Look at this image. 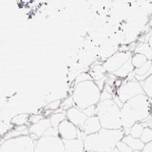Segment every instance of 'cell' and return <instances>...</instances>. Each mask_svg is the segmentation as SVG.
<instances>
[{"mask_svg":"<svg viewBox=\"0 0 152 152\" xmlns=\"http://www.w3.org/2000/svg\"><path fill=\"white\" fill-rule=\"evenodd\" d=\"M151 105L145 94H138L123 103L121 107L122 129H129L137 122H142L151 114Z\"/></svg>","mask_w":152,"mask_h":152,"instance_id":"obj_1","label":"cell"},{"mask_svg":"<svg viewBox=\"0 0 152 152\" xmlns=\"http://www.w3.org/2000/svg\"><path fill=\"white\" fill-rule=\"evenodd\" d=\"M124 136L123 129H110L102 128L95 134L85 136V151L112 152Z\"/></svg>","mask_w":152,"mask_h":152,"instance_id":"obj_2","label":"cell"},{"mask_svg":"<svg viewBox=\"0 0 152 152\" xmlns=\"http://www.w3.org/2000/svg\"><path fill=\"white\" fill-rule=\"evenodd\" d=\"M72 97L75 107L83 110L99 102L101 90L94 80H88L75 85Z\"/></svg>","mask_w":152,"mask_h":152,"instance_id":"obj_3","label":"cell"},{"mask_svg":"<svg viewBox=\"0 0 152 152\" xmlns=\"http://www.w3.org/2000/svg\"><path fill=\"white\" fill-rule=\"evenodd\" d=\"M96 115L102 128L110 129H122L121 107L112 99L101 100L97 103Z\"/></svg>","mask_w":152,"mask_h":152,"instance_id":"obj_4","label":"cell"},{"mask_svg":"<svg viewBox=\"0 0 152 152\" xmlns=\"http://www.w3.org/2000/svg\"><path fill=\"white\" fill-rule=\"evenodd\" d=\"M35 141L29 135L4 140L0 144V152H34Z\"/></svg>","mask_w":152,"mask_h":152,"instance_id":"obj_5","label":"cell"},{"mask_svg":"<svg viewBox=\"0 0 152 152\" xmlns=\"http://www.w3.org/2000/svg\"><path fill=\"white\" fill-rule=\"evenodd\" d=\"M34 152H65L59 136H42L35 142Z\"/></svg>","mask_w":152,"mask_h":152,"instance_id":"obj_6","label":"cell"},{"mask_svg":"<svg viewBox=\"0 0 152 152\" xmlns=\"http://www.w3.org/2000/svg\"><path fill=\"white\" fill-rule=\"evenodd\" d=\"M142 94H144L142 86L140 81H137L136 79L128 80L126 82L122 83L116 90V96L122 103Z\"/></svg>","mask_w":152,"mask_h":152,"instance_id":"obj_7","label":"cell"},{"mask_svg":"<svg viewBox=\"0 0 152 152\" xmlns=\"http://www.w3.org/2000/svg\"><path fill=\"white\" fill-rule=\"evenodd\" d=\"M132 56H133V52H131L130 50L118 51L106 59L105 62L103 63L102 67L104 68L107 72L114 73L124 63L130 59Z\"/></svg>","mask_w":152,"mask_h":152,"instance_id":"obj_8","label":"cell"},{"mask_svg":"<svg viewBox=\"0 0 152 152\" xmlns=\"http://www.w3.org/2000/svg\"><path fill=\"white\" fill-rule=\"evenodd\" d=\"M79 129L70 121L65 119L60 122L58 126V134L62 140H70L77 138L79 133Z\"/></svg>","mask_w":152,"mask_h":152,"instance_id":"obj_9","label":"cell"},{"mask_svg":"<svg viewBox=\"0 0 152 152\" xmlns=\"http://www.w3.org/2000/svg\"><path fill=\"white\" fill-rule=\"evenodd\" d=\"M51 126L49 118H42L35 124H32L28 127V135L34 141H37L42 137L48 128Z\"/></svg>","mask_w":152,"mask_h":152,"instance_id":"obj_10","label":"cell"},{"mask_svg":"<svg viewBox=\"0 0 152 152\" xmlns=\"http://www.w3.org/2000/svg\"><path fill=\"white\" fill-rule=\"evenodd\" d=\"M66 118L74 124L76 127L81 130V129L84 125L85 122L86 121L87 116L82 112V110L79 109L77 107H72L71 108L68 109L65 112Z\"/></svg>","mask_w":152,"mask_h":152,"instance_id":"obj_11","label":"cell"},{"mask_svg":"<svg viewBox=\"0 0 152 152\" xmlns=\"http://www.w3.org/2000/svg\"><path fill=\"white\" fill-rule=\"evenodd\" d=\"M83 132L79 130L77 138L70 140H63L65 152H84V137Z\"/></svg>","mask_w":152,"mask_h":152,"instance_id":"obj_12","label":"cell"},{"mask_svg":"<svg viewBox=\"0 0 152 152\" xmlns=\"http://www.w3.org/2000/svg\"><path fill=\"white\" fill-rule=\"evenodd\" d=\"M102 129L100 121L96 115L87 117L81 130L85 135H90L97 133Z\"/></svg>","mask_w":152,"mask_h":152,"instance_id":"obj_13","label":"cell"},{"mask_svg":"<svg viewBox=\"0 0 152 152\" xmlns=\"http://www.w3.org/2000/svg\"><path fill=\"white\" fill-rule=\"evenodd\" d=\"M121 141L126 143L133 151H142L143 147L145 146V143H143L140 138L134 137L131 136L130 134L124 135Z\"/></svg>","mask_w":152,"mask_h":152,"instance_id":"obj_14","label":"cell"},{"mask_svg":"<svg viewBox=\"0 0 152 152\" xmlns=\"http://www.w3.org/2000/svg\"><path fill=\"white\" fill-rule=\"evenodd\" d=\"M134 70V67L132 64L131 62V58L129 60H127L126 62L124 63L123 65L121 66V68H119L117 71H115L114 73V76H115L116 77L120 78H125L127 77L130 74L131 72H133Z\"/></svg>","mask_w":152,"mask_h":152,"instance_id":"obj_15","label":"cell"},{"mask_svg":"<svg viewBox=\"0 0 152 152\" xmlns=\"http://www.w3.org/2000/svg\"><path fill=\"white\" fill-rule=\"evenodd\" d=\"M134 53H138L145 56L147 59L151 60L152 58V50L148 42H142L139 43L134 48Z\"/></svg>","mask_w":152,"mask_h":152,"instance_id":"obj_16","label":"cell"},{"mask_svg":"<svg viewBox=\"0 0 152 152\" xmlns=\"http://www.w3.org/2000/svg\"><path fill=\"white\" fill-rule=\"evenodd\" d=\"M49 119H50L51 126L58 130V126L60 124V122H62L63 121H64L67 118H66L65 112H55V113L51 114V115L49 117Z\"/></svg>","mask_w":152,"mask_h":152,"instance_id":"obj_17","label":"cell"},{"mask_svg":"<svg viewBox=\"0 0 152 152\" xmlns=\"http://www.w3.org/2000/svg\"><path fill=\"white\" fill-rule=\"evenodd\" d=\"M146 126H145V124L143 122H137L129 128V134H130L131 136L137 137V138H140L141 134L142 133L143 129Z\"/></svg>","mask_w":152,"mask_h":152,"instance_id":"obj_18","label":"cell"},{"mask_svg":"<svg viewBox=\"0 0 152 152\" xmlns=\"http://www.w3.org/2000/svg\"><path fill=\"white\" fill-rule=\"evenodd\" d=\"M147 60L148 59L146 56H143L142 54H138V53H133V56L131 57V62H132V64L134 67V68H140Z\"/></svg>","mask_w":152,"mask_h":152,"instance_id":"obj_19","label":"cell"},{"mask_svg":"<svg viewBox=\"0 0 152 152\" xmlns=\"http://www.w3.org/2000/svg\"><path fill=\"white\" fill-rule=\"evenodd\" d=\"M140 83L142 86L144 94L149 99L152 98V74L146 77L144 81H140Z\"/></svg>","mask_w":152,"mask_h":152,"instance_id":"obj_20","label":"cell"},{"mask_svg":"<svg viewBox=\"0 0 152 152\" xmlns=\"http://www.w3.org/2000/svg\"><path fill=\"white\" fill-rule=\"evenodd\" d=\"M29 119V115L27 113H21V114H19V115H15L11 123L16 126H20V125H24L26 124V123L28 121Z\"/></svg>","mask_w":152,"mask_h":152,"instance_id":"obj_21","label":"cell"},{"mask_svg":"<svg viewBox=\"0 0 152 152\" xmlns=\"http://www.w3.org/2000/svg\"><path fill=\"white\" fill-rule=\"evenodd\" d=\"M152 63L151 62V60H147L143 65H142L140 68H134V73L135 76H137V77H142L145 74L147 73V72L149 71L150 68H151V65Z\"/></svg>","mask_w":152,"mask_h":152,"instance_id":"obj_22","label":"cell"},{"mask_svg":"<svg viewBox=\"0 0 152 152\" xmlns=\"http://www.w3.org/2000/svg\"><path fill=\"white\" fill-rule=\"evenodd\" d=\"M140 139L142 142L143 143L150 142L152 141V129L150 127H145L143 129V131L141 137H140Z\"/></svg>","mask_w":152,"mask_h":152,"instance_id":"obj_23","label":"cell"},{"mask_svg":"<svg viewBox=\"0 0 152 152\" xmlns=\"http://www.w3.org/2000/svg\"><path fill=\"white\" fill-rule=\"evenodd\" d=\"M93 73L90 75L91 76V77L93 80H100V79H102L103 78V76H104V72H105V69L104 68L102 67V66L100 65H97L95 66V68H94L93 70Z\"/></svg>","mask_w":152,"mask_h":152,"instance_id":"obj_24","label":"cell"},{"mask_svg":"<svg viewBox=\"0 0 152 152\" xmlns=\"http://www.w3.org/2000/svg\"><path fill=\"white\" fill-rule=\"evenodd\" d=\"M74 102H73V99H72V97H68L67 99L64 100L63 102H61V105H60V107L62 110H65L67 111L68 109L71 108L72 107H74Z\"/></svg>","mask_w":152,"mask_h":152,"instance_id":"obj_25","label":"cell"},{"mask_svg":"<svg viewBox=\"0 0 152 152\" xmlns=\"http://www.w3.org/2000/svg\"><path fill=\"white\" fill-rule=\"evenodd\" d=\"M88 80H93L90 74L86 73V72H82V73H80L77 77L76 80H75V85L77 84V83H80V82H82V81H88Z\"/></svg>","mask_w":152,"mask_h":152,"instance_id":"obj_26","label":"cell"},{"mask_svg":"<svg viewBox=\"0 0 152 152\" xmlns=\"http://www.w3.org/2000/svg\"><path fill=\"white\" fill-rule=\"evenodd\" d=\"M115 147L120 151L121 152H134V151L131 149L129 146H128L126 143H124L122 141H120L117 142Z\"/></svg>","mask_w":152,"mask_h":152,"instance_id":"obj_27","label":"cell"},{"mask_svg":"<svg viewBox=\"0 0 152 152\" xmlns=\"http://www.w3.org/2000/svg\"><path fill=\"white\" fill-rule=\"evenodd\" d=\"M82 112H84V114L86 115L87 117L93 116L96 115V105H92L82 110Z\"/></svg>","mask_w":152,"mask_h":152,"instance_id":"obj_28","label":"cell"},{"mask_svg":"<svg viewBox=\"0 0 152 152\" xmlns=\"http://www.w3.org/2000/svg\"><path fill=\"white\" fill-rule=\"evenodd\" d=\"M61 100L60 99H57L53 101V102H50L48 105L46 107V109L47 110H51V111H56L60 107V105H61Z\"/></svg>","mask_w":152,"mask_h":152,"instance_id":"obj_29","label":"cell"},{"mask_svg":"<svg viewBox=\"0 0 152 152\" xmlns=\"http://www.w3.org/2000/svg\"><path fill=\"white\" fill-rule=\"evenodd\" d=\"M43 136H59L58 130L56 129L55 128H53L52 126H50V128L47 129Z\"/></svg>","mask_w":152,"mask_h":152,"instance_id":"obj_30","label":"cell"},{"mask_svg":"<svg viewBox=\"0 0 152 152\" xmlns=\"http://www.w3.org/2000/svg\"><path fill=\"white\" fill-rule=\"evenodd\" d=\"M113 97H112V94H110L107 91V90H106L105 89H103V91L101 92V98H100V101L101 100H105V99H112Z\"/></svg>","mask_w":152,"mask_h":152,"instance_id":"obj_31","label":"cell"},{"mask_svg":"<svg viewBox=\"0 0 152 152\" xmlns=\"http://www.w3.org/2000/svg\"><path fill=\"white\" fill-rule=\"evenodd\" d=\"M42 118H44L42 115H33L32 116H30V117H29L28 121H29V122H31L32 124H35V123H37V122H38L39 121H41V120H42Z\"/></svg>","mask_w":152,"mask_h":152,"instance_id":"obj_32","label":"cell"},{"mask_svg":"<svg viewBox=\"0 0 152 152\" xmlns=\"http://www.w3.org/2000/svg\"><path fill=\"white\" fill-rule=\"evenodd\" d=\"M142 152H152V141L150 142L145 144V146L143 147Z\"/></svg>","mask_w":152,"mask_h":152,"instance_id":"obj_33","label":"cell"},{"mask_svg":"<svg viewBox=\"0 0 152 152\" xmlns=\"http://www.w3.org/2000/svg\"><path fill=\"white\" fill-rule=\"evenodd\" d=\"M148 44L150 45V47H151V50H152V31L151 33L149 35V38H148Z\"/></svg>","mask_w":152,"mask_h":152,"instance_id":"obj_34","label":"cell"},{"mask_svg":"<svg viewBox=\"0 0 152 152\" xmlns=\"http://www.w3.org/2000/svg\"><path fill=\"white\" fill-rule=\"evenodd\" d=\"M112 152H121V151H119V150L117 149L116 147H115L114 149L112 150Z\"/></svg>","mask_w":152,"mask_h":152,"instance_id":"obj_35","label":"cell"},{"mask_svg":"<svg viewBox=\"0 0 152 152\" xmlns=\"http://www.w3.org/2000/svg\"><path fill=\"white\" fill-rule=\"evenodd\" d=\"M150 99V103H151V105L152 106V98H151V99Z\"/></svg>","mask_w":152,"mask_h":152,"instance_id":"obj_36","label":"cell"},{"mask_svg":"<svg viewBox=\"0 0 152 152\" xmlns=\"http://www.w3.org/2000/svg\"><path fill=\"white\" fill-rule=\"evenodd\" d=\"M151 107H152V106H151ZM150 115H151V118H152V108H151V114H150Z\"/></svg>","mask_w":152,"mask_h":152,"instance_id":"obj_37","label":"cell"},{"mask_svg":"<svg viewBox=\"0 0 152 152\" xmlns=\"http://www.w3.org/2000/svg\"><path fill=\"white\" fill-rule=\"evenodd\" d=\"M134 152H142V151H134Z\"/></svg>","mask_w":152,"mask_h":152,"instance_id":"obj_38","label":"cell"},{"mask_svg":"<svg viewBox=\"0 0 152 152\" xmlns=\"http://www.w3.org/2000/svg\"><path fill=\"white\" fill-rule=\"evenodd\" d=\"M84 152H86V151H84Z\"/></svg>","mask_w":152,"mask_h":152,"instance_id":"obj_39","label":"cell"}]
</instances>
